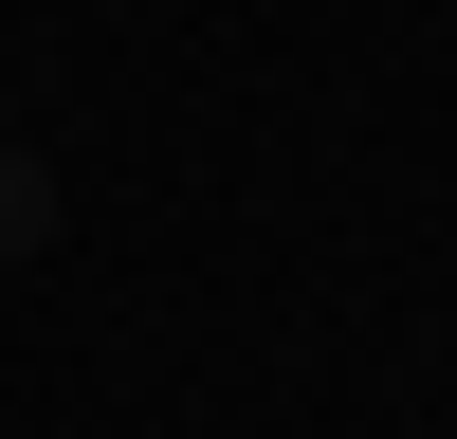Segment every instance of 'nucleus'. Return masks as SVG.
I'll list each match as a JSON object with an SVG mask.
<instances>
[{
    "label": "nucleus",
    "mask_w": 457,
    "mask_h": 439,
    "mask_svg": "<svg viewBox=\"0 0 457 439\" xmlns=\"http://www.w3.org/2000/svg\"><path fill=\"white\" fill-rule=\"evenodd\" d=\"M55 238V165H37V146H0V256H37Z\"/></svg>",
    "instance_id": "f257e3e1"
}]
</instances>
